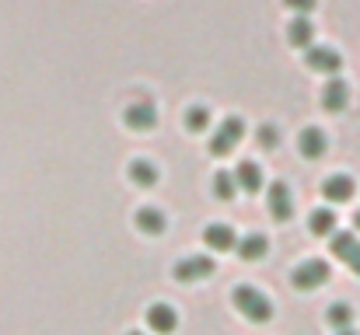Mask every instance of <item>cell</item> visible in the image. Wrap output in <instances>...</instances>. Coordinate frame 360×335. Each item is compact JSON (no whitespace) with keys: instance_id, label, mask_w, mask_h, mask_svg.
Wrapping results in <instances>:
<instances>
[{"instance_id":"cell-6","label":"cell","mask_w":360,"mask_h":335,"mask_svg":"<svg viewBox=\"0 0 360 335\" xmlns=\"http://www.w3.org/2000/svg\"><path fill=\"white\" fill-rule=\"evenodd\" d=\"M122 126L133 129V133H150V129L158 126V109H154V102H147V98L129 102V105L122 109Z\"/></svg>"},{"instance_id":"cell-4","label":"cell","mask_w":360,"mask_h":335,"mask_svg":"<svg viewBox=\"0 0 360 335\" xmlns=\"http://www.w3.org/2000/svg\"><path fill=\"white\" fill-rule=\"evenodd\" d=\"M214 269H217V262L210 255H186L172 265V276L179 283H200V280H210Z\"/></svg>"},{"instance_id":"cell-22","label":"cell","mask_w":360,"mask_h":335,"mask_svg":"<svg viewBox=\"0 0 360 335\" xmlns=\"http://www.w3.org/2000/svg\"><path fill=\"white\" fill-rule=\"evenodd\" d=\"M214 196L224 199V203H231L238 196V185H235V175L231 171H217L214 175Z\"/></svg>"},{"instance_id":"cell-2","label":"cell","mask_w":360,"mask_h":335,"mask_svg":"<svg viewBox=\"0 0 360 335\" xmlns=\"http://www.w3.org/2000/svg\"><path fill=\"white\" fill-rule=\"evenodd\" d=\"M241 140H245V119H241V115H228L224 122H217V129H214L207 150H210L214 157H228Z\"/></svg>"},{"instance_id":"cell-5","label":"cell","mask_w":360,"mask_h":335,"mask_svg":"<svg viewBox=\"0 0 360 335\" xmlns=\"http://www.w3.org/2000/svg\"><path fill=\"white\" fill-rule=\"evenodd\" d=\"M329 280H333V272H329V262H322V258H308V262H301V265L290 272L294 290H319V287H326Z\"/></svg>"},{"instance_id":"cell-25","label":"cell","mask_w":360,"mask_h":335,"mask_svg":"<svg viewBox=\"0 0 360 335\" xmlns=\"http://www.w3.org/2000/svg\"><path fill=\"white\" fill-rule=\"evenodd\" d=\"M350 269H354V272H357V276H360V251H357V258L350 262Z\"/></svg>"},{"instance_id":"cell-19","label":"cell","mask_w":360,"mask_h":335,"mask_svg":"<svg viewBox=\"0 0 360 335\" xmlns=\"http://www.w3.org/2000/svg\"><path fill=\"white\" fill-rule=\"evenodd\" d=\"M308 227H311L315 237H333V234H336V214H333L329 206H319V210H311Z\"/></svg>"},{"instance_id":"cell-7","label":"cell","mask_w":360,"mask_h":335,"mask_svg":"<svg viewBox=\"0 0 360 335\" xmlns=\"http://www.w3.org/2000/svg\"><path fill=\"white\" fill-rule=\"evenodd\" d=\"M266 203H269V217L276 223H287L294 217V196H290V185L287 182H273Z\"/></svg>"},{"instance_id":"cell-21","label":"cell","mask_w":360,"mask_h":335,"mask_svg":"<svg viewBox=\"0 0 360 335\" xmlns=\"http://www.w3.org/2000/svg\"><path fill=\"white\" fill-rule=\"evenodd\" d=\"M326 322H329L336 332H343V329H354V308L340 301V304H333V308L326 311Z\"/></svg>"},{"instance_id":"cell-23","label":"cell","mask_w":360,"mask_h":335,"mask_svg":"<svg viewBox=\"0 0 360 335\" xmlns=\"http://www.w3.org/2000/svg\"><path fill=\"white\" fill-rule=\"evenodd\" d=\"M255 143H259L262 150H276V147H280V129H276L273 122H262L259 133H255Z\"/></svg>"},{"instance_id":"cell-17","label":"cell","mask_w":360,"mask_h":335,"mask_svg":"<svg viewBox=\"0 0 360 335\" xmlns=\"http://www.w3.org/2000/svg\"><path fill=\"white\" fill-rule=\"evenodd\" d=\"M231 175H235V185H238V189H245V192H259V189L266 185V178H262V168H259L255 161H241Z\"/></svg>"},{"instance_id":"cell-11","label":"cell","mask_w":360,"mask_h":335,"mask_svg":"<svg viewBox=\"0 0 360 335\" xmlns=\"http://www.w3.org/2000/svg\"><path fill=\"white\" fill-rule=\"evenodd\" d=\"M347 105H350V84L343 77H329V84L322 88V109L343 112Z\"/></svg>"},{"instance_id":"cell-18","label":"cell","mask_w":360,"mask_h":335,"mask_svg":"<svg viewBox=\"0 0 360 335\" xmlns=\"http://www.w3.org/2000/svg\"><path fill=\"white\" fill-rule=\"evenodd\" d=\"M235 251H238V258H245V262H259V258H266L269 241H266V234H245V237H238Z\"/></svg>"},{"instance_id":"cell-15","label":"cell","mask_w":360,"mask_h":335,"mask_svg":"<svg viewBox=\"0 0 360 335\" xmlns=\"http://www.w3.org/2000/svg\"><path fill=\"white\" fill-rule=\"evenodd\" d=\"M133 223H136V230H140V234H147V237H158V234H165L168 217H165L158 206H140V210H136V217H133Z\"/></svg>"},{"instance_id":"cell-16","label":"cell","mask_w":360,"mask_h":335,"mask_svg":"<svg viewBox=\"0 0 360 335\" xmlns=\"http://www.w3.org/2000/svg\"><path fill=\"white\" fill-rule=\"evenodd\" d=\"M329 251L340 258V262H354L357 258V251H360V241H357V230H336L333 234V241H329Z\"/></svg>"},{"instance_id":"cell-8","label":"cell","mask_w":360,"mask_h":335,"mask_svg":"<svg viewBox=\"0 0 360 335\" xmlns=\"http://www.w3.org/2000/svg\"><path fill=\"white\" fill-rule=\"evenodd\" d=\"M297 150H301V157H308V161H322V157L329 154V136H326L319 126H308V129H301V136H297Z\"/></svg>"},{"instance_id":"cell-13","label":"cell","mask_w":360,"mask_h":335,"mask_svg":"<svg viewBox=\"0 0 360 335\" xmlns=\"http://www.w3.org/2000/svg\"><path fill=\"white\" fill-rule=\"evenodd\" d=\"M354 192H357V185H354L350 175H329V178L322 182V196H326L329 203H350Z\"/></svg>"},{"instance_id":"cell-10","label":"cell","mask_w":360,"mask_h":335,"mask_svg":"<svg viewBox=\"0 0 360 335\" xmlns=\"http://www.w3.org/2000/svg\"><path fill=\"white\" fill-rule=\"evenodd\" d=\"M147 329L154 335H172L179 329V315L172 304H150L147 308Z\"/></svg>"},{"instance_id":"cell-1","label":"cell","mask_w":360,"mask_h":335,"mask_svg":"<svg viewBox=\"0 0 360 335\" xmlns=\"http://www.w3.org/2000/svg\"><path fill=\"white\" fill-rule=\"evenodd\" d=\"M231 304L238 308L241 318H248L252 325H266V322L273 318V301H269L262 290L248 287V283H241V287L231 290Z\"/></svg>"},{"instance_id":"cell-27","label":"cell","mask_w":360,"mask_h":335,"mask_svg":"<svg viewBox=\"0 0 360 335\" xmlns=\"http://www.w3.org/2000/svg\"><path fill=\"white\" fill-rule=\"evenodd\" d=\"M354 223H357V230H360V210H357V217H354Z\"/></svg>"},{"instance_id":"cell-14","label":"cell","mask_w":360,"mask_h":335,"mask_svg":"<svg viewBox=\"0 0 360 335\" xmlns=\"http://www.w3.org/2000/svg\"><path fill=\"white\" fill-rule=\"evenodd\" d=\"M287 46H294V49L315 46V25L304 14H294V21L287 25Z\"/></svg>"},{"instance_id":"cell-26","label":"cell","mask_w":360,"mask_h":335,"mask_svg":"<svg viewBox=\"0 0 360 335\" xmlns=\"http://www.w3.org/2000/svg\"><path fill=\"white\" fill-rule=\"evenodd\" d=\"M336 335H357V332L354 329H343V332H336Z\"/></svg>"},{"instance_id":"cell-20","label":"cell","mask_w":360,"mask_h":335,"mask_svg":"<svg viewBox=\"0 0 360 335\" xmlns=\"http://www.w3.org/2000/svg\"><path fill=\"white\" fill-rule=\"evenodd\" d=\"M186 129L189 133H207L210 129V122H214V115H210V109L207 105H193V109H186Z\"/></svg>"},{"instance_id":"cell-3","label":"cell","mask_w":360,"mask_h":335,"mask_svg":"<svg viewBox=\"0 0 360 335\" xmlns=\"http://www.w3.org/2000/svg\"><path fill=\"white\" fill-rule=\"evenodd\" d=\"M304 67H308L311 74L336 77V74L343 70V56H340V49H333V46H308V49H304Z\"/></svg>"},{"instance_id":"cell-24","label":"cell","mask_w":360,"mask_h":335,"mask_svg":"<svg viewBox=\"0 0 360 335\" xmlns=\"http://www.w3.org/2000/svg\"><path fill=\"white\" fill-rule=\"evenodd\" d=\"M283 4H287V7L294 11V14H304V18H308V14L315 11V0H283Z\"/></svg>"},{"instance_id":"cell-9","label":"cell","mask_w":360,"mask_h":335,"mask_svg":"<svg viewBox=\"0 0 360 335\" xmlns=\"http://www.w3.org/2000/svg\"><path fill=\"white\" fill-rule=\"evenodd\" d=\"M203 244H207L210 251H235L238 234H235L231 223H207V230H203Z\"/></svg>"},{"instance_id":"cell-28","label":"cell","mask_w":360,"mask_h":335,"mask_svg":"<svg viewBox=\"0 0 360 335\" xmlns=\"http://www.w3.org/2000/svg\"><path fill=\"white\" fill-rule=\"evenodd\" d=\"M126 335H143V332H126Z\"/></svg>"},{"instance_id":"cell-12","label":"cell","mask_w":360,"mask_h":335,"mask_svg":"<svg viewBox=\"0 0 360 335\" xmlns=\"http://www.w3.org/2000/svg\"><path fill=\"white\" fill-rule=\"evenodd\" d=\"M126 175H129V182H133L136 189H154V185L161 182V168H154L147 157H136V161H129Z\"/></svg>"}]
</instances>
